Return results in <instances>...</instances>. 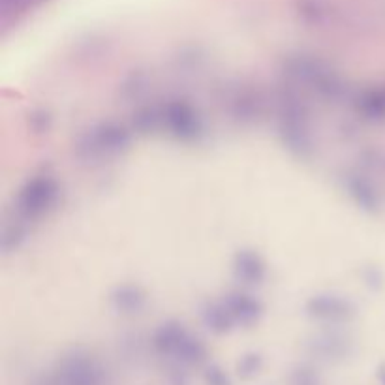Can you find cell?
Instances as JSON below:
<instances>
[{
	"instance_id": "6da1fadb",
	"label": "cell",
	"mask_w": 385,
	"mask_h": 385,
	"mask_svg": "<svg viewBox=\"0 0 385 385\" xmlns=\"http://www.w3.org/2000/svg\"><path fill=\"white\" fill-rule=\"evenodd\" d=\"M46 385H102V376L94 362L75 357L64 365L55 381H47Z\"/></svg>"
},
{
	"instance_id": "7a4b0ae2",
	"label": "cell",
	"mask_w": 385,
	"mask_h": 385,
	"mask_svg": "<svg viewBox=\"0 0 385 385\" xmlns=\"http://www.w3.org/2000/svg\"><path fill=\"white\" fill-rule=\"evenodd\" d=\"M291 385H320V379H317L314 370L301 367L291 376Z\"/></svg>"
},
{
	"instance_id": "3957f363",
	"label": "cell",
	"mask_w": 385,
	"mask_h": 385,
	"mask_svg": "<svg viewBox=\"0 0 385 385\" xmlns=\"http://www.w3.org/2000/svg\"><path fill=\"white\" fill-rule=\"evenodd\" d=\"M258 370H260V357H255V355L244 357L243 361H241V365H239V374H241L243 378L254 376Z\"/></svg>"
},
{
	"instance_id": "277c9868",
	"label": "cell",
	"mask_w": 385,
	"mask_h": 385,
	"mask_svg": "<svg viewBox=\"0 0 385 385\" xmlns=\"http://www.w3.org/2000/svg\"><path fill=\"white\" fill-rule=\"evenodd\" d=\"M205 379H207V385H232V381H229V378H227L226 374L216 367H210L209 370H207Z\"/></svg>"
},
{
	"instance_id": "5b68a950",
	"label": "cell",
	"mask_w": 385,
	"mask_h": 385,
	"mask_svg": "<svg viewBox=\"0 0 385 385\" xmlns=\"http://www.w3.org/2000/svg\"><path fill=\"white\" fill-rule=\"evenodd\" d=\"M381 378H384V384H385V372H384V376H381Z\"/></svg>"
}]
</instances>
